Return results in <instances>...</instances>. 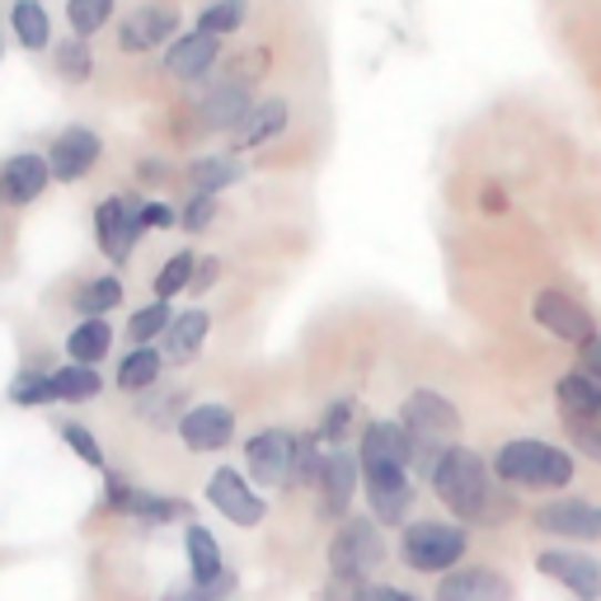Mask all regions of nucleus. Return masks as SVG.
Instances as JSON below:
<instances>
[{
	"mask_svg": "<svg viewBox=\"0 0 601 601\" xmlns=\"http://www.w3.org/2000/svg\"><path fill=\"white\" fill-rule=\"evenodd\" d=\"M428 485L437 493V503H442L451 512V522H460V527H498V522H508V517H517V503L508 498V489H498L489 479L485 456L460 447V442L437 456Z\"/></svg>",
	"mask_w": 601,
	"mask_h": 601,
	"instance_id": "1",
	"label": "nucleus"
},
{
	"mask_svg": "<svg viewBox=\"0 0 601 601\" xmlns=\"http://www.w3.org/2000/svg\"><path fill=\"white\" fill-rule=\"evenodd\" d=\"M493 475L508 489H569L573 485V456L546 437H512L493 451Z\"/></svg>",
	"mask_w": 601,
	"mask_h": 601,
	"instance_id": "2",
	"label": "nucleus"
},
{
	"mask_svg": "<svg viewBox=\"0 0 601 601\" xmlns=\"http://www.w3.org/2000/svg\"><path fill=\"white\" fill-rule=\"evenodd\" d=\"M399 424L414 442V475H432L437 456L456 447L460 437V409L437 390H409L399 405Z\"/></svg>",
	"mask_w": 601,
	"mask_h": 601,
	"instance_id": "3",
	"label": "nucleus"
},
{
	"mask_svg": "<svg viewBox=\"0 0 601 601\" xmlns=\"http://www.w3.org/2000/svg\"><path fill=\"white\" fill-rule=\"evenodd\" d=\"M399 564L409 573H432L442 578L451 573L460 559L470 554V531L460 522H442V517H409L405 527H399Z\"/></svg>",
	"mask_w": 601,
	"mask_h": 601,
	"instance_id": "4",
	"label": "nucleus"
},
{
	"mask_svg": "<svg viewBox=\"0 0 601 601\" xmlns=\"http://www.w3.org/2000/svg\"><path fill=\"white\" fill-rule=\"evenodd\" d=\"M325 564L334 578H363V583H371L376 569L386 564V536H380L371 517H348L329 536Z\"/></svg>",
	"mask_w": 601,
	"mask_h": 601,
	"instance_id": "5",
	"label": "nucleus"
},
{
	"mask_svg": "<svg viewBox=\"0 0 601 601\" xmlns=\"http://www.w3.org/2000/svg\"><path fill=\"white\" fill-rule=\"evenodd\" d=\"M357 489H363V466H357V451H329L325 456V466H319V479H315V512H319V522H348V512H353V498Z\"/></svg>",
	"mask_w": 601,
	"mask_h": 601,
	"instance_id": "6",
	"label": "nucleus"
},
{
	"mask_svg": "<svg viewBox=\"0 0 601 601\" xmlns=\"http://www.w3.org/2000/svg\"><path fill=\"white\" fill-rule=\"evenodd\" d=\"M292 460H296L292 428H264L245 442V470L254 489H292Z\"/></svg>",
	"mask_w": 601,
	"mask_h": 601,
	"instance_id": "7",
	"label": "nucleus"
},
{
	"mask_svg": "<svg viewBox=\"0 0 601 601\" xmlns=\"http://www.w3.org/2000/svg\"><path fill=\"white\" fill-rule=\"evenodd\" d=\"M531 527L540 536H554L564 546H588V540H601V503H588V498H550L531 512Z\"/></svg>",
	"mask_w": 601,
	"mask_h": 601,
	"instance_id": "8",
	"label": "nucleus"
},
{
	"mask_svg": "<svg viewBox=\"0 0 601 601\" xmlns=\"http://www.w3.org/2000/svg\"><path fill=\"white\" fill-rule=\"evenodd\" d=\"M363 493H367L376 527H405L414 512V498H418V475L414 470H367Z\"/></svg>",
	"mask_w": 601,
	"mask_h": 601,
	"instance_id": "9",
	"label": "nucleus"
},
{
	"mask_svg": "<svg viewBox=\"0 0 601 601\" xmlns=\"http://www.w3.org/2000/svg\"><path fill=\"white\" fill-rule=\"evenodd\" d=\"M207 503L222 512L231 527H245V531L258 527V522L268 517V498L249 485V475H240V470H231V466L212 470V479H207Z\"/></svg>",
	"mask_w": 601,
	"mask_h": 601,
	"instance_id": "10",
	"label": "nucleus"
},
{
	"mask_svg": "<svg viewBox=\"0 0 601 601\" xmlns=\"http://www.w3.org/2000/svg\"><path fill=\"white\" fill-rule=\"evenodd\" d=\"M536 569L559 583L564 592H573L578 601H601V559L573 546H550L536 554Z\"/></svg>",
	"mask_w": 601,
	"mask_h": 601,
	"instance_id": "11",
	"label": "nucleus"
},
{
	"mask_svg": "<svg viewBox=\"0 0 601 601\" xmlns=\"http://www.w3.org/2000/svg\"><path fill=\"white\" fill-rule=\"evenodd\" d=\"M94 240L109 264H128L136 240H142V203H132V197H104L94 212Z\"/></svg>",
	"mask_w": 601,
	"mask_h": 601,
	"instance_id": "12",
	"label": "nucleus"
},
{
	"mask_svg": "<svg viewBox=\"0 0 601 601\" xmlns=\"http://www.w3.org/2000/svg\"><path fill=\"white\" fill-rule=\"evenodd\" d=\"M357 466L367 470H414V442L405 424L395 418H380V424L363 428V442H357Z\"/></svg>",
	"mask_w": 601,
	"mask_h": 601,
	"instance_id": "13",
	"label": "nucleus"
},
{
	"mask_svg": "<svg viewBox=\"0 0 601 601\" xmlns=\"http://www.w3.org/2000/svg\"><path fill=\"white\" fill-rule=\"evenodd\" d=\"M531 315H536V325L546 334H554L559 344H573V348H583L588 338L597 334V319L564 292H540L531 300Z\"/></svg>",
	"mask_w": 601,
	"mask_h": 601,
	"instance_id": "14",
	"label": "nucleus"
},
{
	"mask_svg": "<svg viewBox=\"0 0 601 601\" xmlns=\"http://www.w3.org/2000/svg\"><path fill=\"white\" fill-rule=\"evenodd\" d=\"M179 437H184V447L197 456L226 451L235 437V409L231 405H189V414L179 418Z\"/></svg>",
	"mask_w": 601,
	"mask_h": 601,
	"instance_id": "15",
	"label": "nucleus"
},
{
	"mask_svg": "<svg viewBox=\"0 0 601 601\" xmlns=\"http://www.w3.org/2000/svg\"><path fill=\"white\" fill-rule=\"evenodd\" d=\"M99 155H104V142H99V132H90V128H67V132L52 142V151H48V170H52L57 184H75V179H85V174L99 165Z\"/></svg>",
	"mask_w": 601,
	"mask_h": 601,
	"instance_id": "16",
	"label": "nucleus"
},
{
	"mask_svg": "<svg viewBox=\"0 0 601 601\" xmlns=\"http://www.w3.org/2000/svg\"><path fill=\"white\" fill-rule=\"evenodd\" d=\"M165 38H179V10L174 6H142L118 24V48L123 52H155Z\"/></svg>",
	"mask_w": 601,
	"mask_h": 601,
	"instance_id": "17",
	"label": "nucleus"
},
{
	"mask_svg": "<svg viewBox=\"0 0 601 601\" xmlns=\"http://www.w3.org/2000/svg\"><path fill=\"white\" fill-rule=\"evenodd\" d=\"M512 583L498 569H451L437 578L432 601H512Z\"/></svg>",
	"mask_w": 601,
	"mask_h": 601,
	"instance_id": "18",
	"label": "nucleus"
},
{
	"mask_svg": "<svg viewBox=\"0 0 601 601\" xmlns=\"http://www.w3.org/2000/svg\"><path fill=\"white\" fill-rule=\"evenodd\" d=\"M48 184H52V170H48V160L33 155V151H19L0 165V197L14 207L38 203V197L48 193Z\"/></svg>",
	"mask_w": 601,
	"mask_h": 601,
	"instance_id": "19",
	"label": "nucleus"
},
{
	"mask_svg": "<svg viewBox=\"0 0 601 601\" xmlns=\"http://www.w3.org/2000/svg\"><path fill=\"white\" fill-rule=\"evenodd\" d=\"M216 57H222V38L193 29V33H184V38H174V43H170L165 75H174V80H203L216 67Z\"/></svg>",
	"mask_w": 601,
	"mask_h": 601,
	"instance_id": "20",
	"label": "nucleus"
},
{
	"mask_svg": "<svg viewBox=\"0 0 601 601\" xmlns=\"http://www.w3.org/2000/svg\"><path fill=\"white\" fill-rule=\"evenodd\" d=\"M554 399L564 424H601V380H592L583 367H573L554 380Z\"/></svg>",
	"mask_w": 601,
	"mask_h": 601,
	"instance_id": "21",
	"label": "nucleus"
},
{
	"mask_svg": "<svg viewBox=\"0 0 601 601\" xmlns=\"http://www.w3.org/2000/svg\"><path fill=\"white\" fill-rule=\"evenodd\" d=\"M249 109H254V94H249V85H235V80H222L207 99H203V128L207 132H235L240 123L249 118Z\"/></svg>",
	"mask_w": 601,
	"mask_h": 601,
	"instance_id": "22",
	"label": "nucleus"
},
{
	"mask_svg": "<svg viewBox=\"0 0 601 601\" xmlns=\"http://www.w3.org/2000/svg\"><path fill=\"white\" fill-rule=\"evenodd\" d=\"M287 118H292L287 99H264V104H254L245 123L235 128V151H254V146L273 142V136L287 128Z\"/></svg>",
	"mask_w": 601,
	"mask_h": 601,
	"instance_id": "23",
	"label": "nucleus"
},
{
	"mask_svg": "<svg viewBox=\"0 0 601 601\" xmlns=\"http://www.w3.org/2000/svg\"><path fill=\"white\" fill-rule=\"evenodd\" d=\"M207 334H212V315L207 310L174 315V325L165 329V357H170V363H193V357L203 353Z\"/></svg>",
	"mask_w": 601,
	"mask_h": 601,
	"instance_id": "24",
	"label": "nucleus"
},
{
	"mask_svg": "<svg viewBox=\"0 0 601 601\" xmlns=\"http://www.w3.org/2000/svg\"><path fill=\"white\" fill-rule=\"evenodd\" d=\"M184 554H189V578L193 583H212V578L226 573V554H222V546H216V536L207 527H197V522L184 527Z\"/></svg>",
	"mask_w": 601,
	"mask_h": 601,
	"instance_id": "25",
	"label": "nucleus"
},
{
	"mask_svg": "<svg viewBox=\"0 0 601 601\" xmlns=\"http://www.w3.org/2000/svg\"><path fill=\"white\" fill-rule=\"evenodd\" d=\"M10 33L19 38L24 52H43L52 43V19L43 10V0H14L10 6Z\"/></svg>",
	"mask_w": 601,
	"mask_h": 601,
	"instance_id": "26",
	"label": "nucleus"
},
{
	"mask_svg": "<svg viewBox=\"0 0 601 601\" xmlns=\"http://www.w3.org/2000/svg\"><path fill=\"white\" fill-rule=\"evenodd\" d=\"M240 174H245V165L231 155H203V160H193L189 165V189L193 197H216L222 189L240 184Z\"/></svg>",
	"mask_w": 601,
	"mask_h": 601,
	"instance_id": "27",
	"label": "nucleus"
},
{
	"mask_svg": "<svg viewBox=\"0 0 601 601\" xmlns=\"http://www.w3.org/2000/svg\"><path fill=\"white\" fill-rule=\"evenodd\" d=\"M109 348H113L109 319H80V325L71 329V338H67V353H71L75 367H99L109 357Z\"/></svg>",
	"mask_w": 601,
	"mask_h": 601,
	"instance_id": "28",
	"label": "nucleus"
},
{
	"mask_svg": "<svg viewBox=\"0 0 601 601\" xmlns=\"http://www.w3.org/2000/svg\"><path fill=\"white\" fill-rule=\"evenodd\" d=\"M160 371H165V353H160V348H132L123 363H118L113 380H118V390L136 395V390H155Z\"/></svg>",
	"mask_w": 601,
	"mask_h": 601,
	"instance_id": "29",
	"label": "nucleus"
},
{
	"mask_svg": "<svg viewBox=\"0 0 601 601\" xmlns=\"http://www.w3.org/2000/svg\"><path fill=\"white\" fill-rule=\"evenodd\" d=\"M123 517H136V522H151V527H165V522H184L189 503H184V498H170V493H155V489H136Z\"/></svg>",
	"mask_w": 601,
	"mask_h": 601,
	"instance_id": "30",
	"label": "nucleus"
},
{
	"mask_svg": "<svg viewBox=\"0 0 601 601\" xmlns=\"http://www.w3.org/2000/svg\"><path fill=\"white\" fill-rule=\"evenodd\" d=\"M52 67L57 75L67 80V85H85L94 75V52H90V38H62L52 52Z\"/></svg>",
	"mask_w": 601,
	"mask_h": 601,
	"instance_id": "31",
	"label": "nucleus"
},
{
	"mask_svg": "<svg viewBox=\"0 0 601 601\" xmlns=\"http://www.w3.org/2000/svg\"><path fill=\"white\" fill-rule=\"evenodd\" d=\"M52 376V390H57V399H71V405H80V399H94L99 390H104V376H99L94 367H57V371H48Z\"/></svg>",
	"mask_w": 601,
	"mask_h": 601,
	"instance_id": "32",
	"label": "nucleus"
},
{
	"mask_svg": "<svg viewBox=\"0 0 601 601\" xmlns=\"http://www.w3.org/2000/svg\"><path fill=\"white\" fill-rule=\"evenodd\" d=\"M193 273H197V254L193 249H179L165 258V268L155 273V300H174L179 292L193 287Z\"/></svg>",
	"mask_w": 601,
	"mask_h": 601,
	"instance_id": "33",
	"label": "nucleus"
},
{
	"mask_svg": "<svg viewBox=\"0 0 601 601\" xmlns=\"http://www.w3.org/2000/svg\"><path fill=\"white\" fill-rule=\"evenodd\" d=\"M118 300H123V283L109 273V277H94V283H85L75 292V310L85 315V319H104Z\"/></svg>",
	"mask_w": 601,
	"mask_h": 601,
	"instance_id": "34",
	"label": "nucleus"
},
{
	"mask_svg": "<svg viewBox=\"0 0 601 601\" xmlns=\"http://www.w3.org/2000/svg\"><path fill=\"white\" fill-rule=\"evenodd\" d=\"M174 325L170 315V300H151V306H142L132 319H128V338L132 348H151V338H165V329Z\"/></svg>",
	"mask_w": 601,
	"mask_h": 601,
	"instance_id": "35",
	"label": "nucleus"
},
{
	"mask_svg": "<svg viewBox=\"0 0 601 601\" xmlns=\"http://www.w3.org/2000/svg\"><path fill=\"white\" fill-rule=\"evenodd\" d=\"M245 14H249L245 0H212V6H203V14H197V33L226 38V33H235L240 24H245Z\"/></svg>",
	"mask_w": 601,
	"mask_h": 601,
	"instance_id": "36",
	"label": "nucleus"
},
{
	"mask_svg": "<svg viewBox=\"0 0 601 601\" xmlns=\"http://www.w3.org/2000/svg\"><path fill=\"white\" fill-rule=\"evenodd\" d=\"M113 19V0H67V24L75 38H94Z\"/></svg>",
	"mask_w": 601,
	"mask_h": 601,
	"instance_id": "37",
	"label": "nucleus"
},
{
	"mask_svg": "<svg viewBox=\"0 0 601 601\" xmlns=\"http://www.w3.org/2000/svg\"><path fill=\"white\" fill-rule=\"evenodd\" d=\"M240 588V578L235 569H226L222 578H212V583H184V588H170L160 601H231Z\"/></svg>",
	"mask_w": 601,
	"mask_h": 601,
	"instance_id": "38",
	"label": "nucleus"
},
{
	"mask_svg": "<svg viewBox=\"0 0 601 601\" xmlns=\"http://www.w3.org/2000/svg\"><path fill=\"white\" fill-rule=\"evenodd\" d=\"M353 414H357V405H353V399H334V405L325 409V418H319V428H315L319 447H329V451H338V447H344V432L353 428Z\"/></svg>",
	"mask_w": 601,
	"mask_h": 601,
	"instance_id": "39",
	"label": "nucleus"
},
{
	"mask_svg": "<svg viewBox=\"0 0 601 601\" xmlns=\"http://www.w3.org/2000/svg\"><path fill=\"white\" fill-rule=\"evenodd\" d=\"M14 405H52L57 390H52V376L48 371H19L14 386H10Z\"/></svg>",
	"mask_w": 601,
	"mask_h": 601,
	"instance_id": "40",
	"label": "nucleus"
},
{
	"mask_svg": "<svg viewBox=\"0 0 601 601\" xmlns=\"http://www.w3.org/2000/svg\"><path fill=\"white\" fill-rule=\"evenodd\" d=\"M62 437H67V447L85 460V466H94V470H104V447H99V437L90 432V428H80V424H67L62 428Z\"/></svg>",
	"mask_w": 601,
	"mask_h": 601,
	"instance_id": "41",
	"label": "nucleus"
},
{
	"mask_svg": "<svg viewBox=\"0 0 601 601\" xmlns=\"http://www.w3.org/2000/svg\"><path fill=\"white\" fill-rule=\"evenodd\" d=\"M212 222H216V197H193L189 193L184 212H179V226H184L189 235H197V231H207Z\"/></svg>",
	"mask_w": 601,
	"mask_h": 601,
	"instance_id": "42",
	"label": "nucleus"
},
{
	"mask_svg": "<svg viewBox=\"0 0 601 601\" xmlns=\"http://www.w3.org/2000/svg\"><path fill=\"white\" fill-rule=\"evenodd\" d=\"M174 409L189 414V399L184 395H160V399H146V405H142V418H146V424H155V428H170V424H179Z\"/></svg>",
	"mask_w": 601,
	"mask_h": 601,
	"instance_id": "43",
	"label": "nucleus"
},
{
	"mask_svg": "<svg viewBox=\"0 0 601 601\" xmlns=\"http://www.w3.org/2000/svg\"><path fill=\"white\" fill-rule=\"evenodd\" d=\"M367 588L363 578H325V588H319V601H367Z\"/></svg>",
	"mask_w": 601,
	"mask_h": 601,
	"instance_id": "44",
	"label": "nucleus"
},
{
	"mask_svg": "<svg viewBox=\"0 0 601 601\" xmlns=\"http://www.w3.org/2000/svg\"><path fill=\"white\" fill-rule=\"evenodd\" d=\"M569 442H573V451H583L592 466H601V424H569Z\"/></svg>",
	"mask_w": 601,
	"mask_h": 601,
	"instance_id": "45",
	"label": "nucleus"
},
{
	"mask_svg": "<svg viewBox=\"0 0 601 601\" xmlns=\"http://www.w3.org/2000/svg\"><path fill=\"white\" fill-rule=\"evenodd\" d=\"M179 222V212L170 203H142V231H170Z\"/></svg>",
	"mask_w": 601,
	"mask_h": 601,
	"instance_id": "46",
	"label": "nucleus"
},
{
	"mask_svg": "<svg viewBox=\"0 0 601 601\" xmlns=\"http://www.w3.org/2000/svg\"><path fill=\"white\" fill-rule=\"evenodd\" d=\"M132 493H136V485H128L123 475H109V485H104V503H109L113 512H128Z\"/></svg>",
	"mask_w": 601,
	"mask_h": 601,
	"instance_id": "47",
	"label": "nucleus"
},
{
	"mask_svg": "<svg viewBox=\"0 0 601 601\" xmlns=\"http://www.w3.org/2000/svg\"><path fill=\"white\" fill-rule=\"evenodd\" d=\"M578 367H583L592 380H601V334H592L583 348H578Z\"/></svg>",
	"mask_w": 601,
	"mask_h": 601,
	"instance_id": "48",
	"label": "nucleus"
},
{
	"mask_svg": "<svg viewBox=\"0 0 601 601\" xmlns=\"http://www.w3.org/2000/svg\"><path fill=\"white\" fill-rule=\"evenodd\" d=\"M222 273V258H197V273H193V292H207Z\"/></svg>",
	"mask_w": 601,
	"mask_h": 601,
	"instance_id": "49",
	"label": "nucleus"
},
{
	"mask_svg": "<svg viewBox=\"0 0 601 601\" xmlns=\"http://www.w3.org/2000/svg\"><path fill=\"white\" fill-rule=\"evenodd\" d=\"M367 601H418V597L405 592V588H395V583H371V588H367Z\"/></svg>",
	"mask_w": 601,
	"mask_h": 601,
	"instance_id": "50",
	"label": "nucleus"
},
{
	"mask_svg": "<svg viewBox=\"0 0 601 601\" xmlns=\"http://www.w3.org/2000/svg\"><path fill=\"white\" fill-rule=\"evenodd\" d=\"M479 207H485V212H503V207H508L503 189H485V197H479Z\"/></svg>",
	"mask_w": 601,
	"mask_h": 601,
	"instance_id": "51",
	"label": "nucleus"
},
{
	"mask_svg": "<svg viewBox=\"0 0 601 601\" xmlns=\"http://www.w3.org/2000/svg\"><path fill=\"white\" fill-rule=\"evenodd\" d=\"M142 179H165V165H151V160H146V165H142Z\"/></svg>",
	"mask_w": 601,
	"mask_h": 601,
	"instance_id": "52",
	"label": "nucleus"
},
{
	"mask_svg": "<svg viewBox=\"0 0 601 601\" xmlns=\"http://www.w3.org/2000/svg\"><path fill=\"white\" fill-rule=\"evenodd\" d=\"M0 52H6V43H0Z\"/></svg>",
	"mask_w": 601,
	"mask_h": 601,
	"instance_id": "53",
	"label": "nucleus"
}]
</instances>
